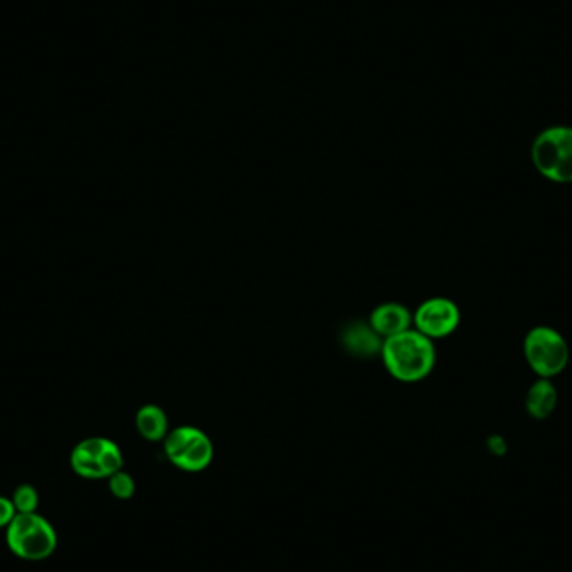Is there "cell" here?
<instances>
[{"label": "cell", "mask_w": 572, "mask_h": 572, "mask_svg": "<svg viewBox=\"0 0 572 572\" xmlns=\"http://www.w3.org/2000/svg\"><path fill=\"white\" fill-rule=\"evenodd\" d=\"M387 372L402 384H417L429 377L437 362L434 340L410 328L382 343Z\"/></svg>", "instance_id": "cell-1"}, {"label": "cell", "mask_w": 572, "mask_h": 572, "mask_svg": "<svg viewBox=\"0 0 572 572\" xmlns=\"http://www.w3.org/2000/svg\"><path fill=\"white\" fill-rule=\"evenodd\" d=\"M534 168L552 183H572V126H551L537 134L531 148Z\"/></svg>", "instance_id": "cell-2"}, {"label": "cell", "mask_w": 572, "mask_h": 572, "mask_svg": "<svg viewBox=\"0 0 572 572\" xmlns=\"http://www.w3.org/2000/svg\"><path fill=\"white\" fill-rule=\"evenodd\" d=\"M6 529L7 546L24 561H44L56 551V529L37 512L16 514Z\"/></svg>", "instance_id": "cell-3"}, {"label": "cell", "mask_w": 572, "mask_h": 572, "mask_svg": "<svg viewBox=\"0 0 572 572\" xmlns=\"http://www.w3.org/2000/svg\"><path fill=\"white\" fill-rule=\"evenodd\" d=\"M524 355L539 378L556 377L569 363V347L561 333L551 327H534L524 340Z\"/></svg>", "instance_id": "cell-4"}, {"label": "cell", "mask_w": 572, "mask_h": 572, "mask_svg": "<svg viewBox=\"0 0 572 572\" xmlns=\"http://www.w3.org/2000/svg\"><path fill=\"white\" fill-rule=\"evenodd\" d=\"M168 459L179 469L200 472L213 460V444L203 430L196 427H179L164 439Z\"/></svg>", "instance_id": "cell-5"}, {"label": "cell", "mask_w": 572, "mask_h": 572, "mask_svg": "<svg viewBox=\"0 0 572 572\" xmlns=\"http://www.w3.org/2000/svg\"><path fill=\"white\" fill-rule=\"evenodd\" d=\"M459 325V307L449 298H429L414 313L415 330L430 340L449 337Z\"/></svg>", "instance_id": "cell-6"}, {"label": "cell", "mask_w": 572, "mask_h": 572, "mask_svg": "<svg viewBox=\"0 0 572 572\" xmlns=\"http://www.w3.org/2000/svg\"><path fill=\"white\" fill-rule=\"evenodd\" d=\"M368 325L378 337L387 340L414 328V313H410L409 308L400 303H382L373 310Z\"/></svg>", "instance_id": "cell-7"}, {"label": "cell", "mask_w": 572, "mask_h": 572, "mask_svg": "<svg viewBox=\"0 0 572 572\" xmlns=\"http://www.w3.org/2000/svg\"><path fill=\"white\" fill-rule=\"evenodd\" d=\"M106 440L101 437L94 439L82 440L76 449L72 450L71 465L77 475H81L84 479H104L103 464H101V455H103Z\"/></svg>", "instance_id": "cell-8"}, {"label": "cell", "mask_w": 572, "mask_h": 572, "mask_svg": "<svg viewBox=\"0 0 572 572\" xmlns=\"http://www.w3.org/2000/svg\"><path fill=\"white\" fill-rule=\"evenodd\" d=\"M557 390L549 378H539L526 395L527 414L532 419L546 420L556 410Z\"/></svg>", "instance_id": "cell-9"}, {"label": "cell", "mask_w": 572, "mask_h": 572, "mask_svg": "<svg viewBox=\"0 0 572 572\" xmlns=\"http://www.w3.org/2000/svg\"><path fill=\"white\" fill-rule=\"evenodd\" d=\"M136 427L144 439L158 442L169 434L168 415L158 405H144L136 414Z\"/></svg>", "instance_id": "cell-10"}, {"label": "cell", "mask_w": 572, "mask_h": 572, "mask_svg": "<svg viewBox=\"0 0 572 572\" xmlns=\"http://www.w3.org/2000/svg\"><path fill=\"white\" fill-rule=\"evenodd\" d=\"M345 343L350 348V352L357 353V355H375V353L382 352L384 340L373 332L370 325H353L345 333Z\"/></svg>", "instance_id": "cell-11"}, {"label": "cell", "mask_w": 572, "mask_h": 572, "mask_svg": "<svg viewBox=\"0 0 572 572\" xmlns=\"http://www.w3.org/2000/svg\"><path fill=\"white\" fill-rule=\"evenodd\" d=\"M12 504L16 507L17 514H32L39 507V494L29 484H22L12 494Z\"/></svg>", "instance_id": "cell-12"}, {"label": "cell", "mask_w": 572, "mask_h": 572, "mask_svg": "<svg viewBox=\"0 0 572 572\" xmlns=\"http://www.w3.org/2000/svg\"><path fill=\"white\" fill-rule=\"evenodd\" d=\"M109 489L113 492L114 497L118 499H131L136 491L133 477L126 474L123 470H119L116 474L109 475Z\"/></svg>", "instance_id": "cell-13"}, {"label": "cell", "mask_w": 572, "mask_h": 572, "mask_svg": "<svg viewBox=\"0 0 572 572\" xmlns=\"http://www.w3.org/2000/svg\"><path fill=\"white\" fill-rule=\"evenodd\" d=\"M16 514V507L12 504V499L0 496V527L9 526Z\"/></svg>", "instance_id": "cell-14"}]
</instances>
